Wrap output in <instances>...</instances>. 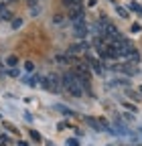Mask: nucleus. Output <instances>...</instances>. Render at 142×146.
Instances as JSON below:
<instances>
[{"instance_id":"obj_12","label":"nucleus","mask_w":142,"mask_h":146,"mask_svg":"<svg viewBox=\"0 0 142 146\" xmlns=\"http://www.w3.org/2000/svg\"><path fill=\"white\" fill-rule=\"evenodd\" d=\"M29 2H37V0H29Z\"/></svg>"},{"instance_id":"obj_10","label":"nucleus","mask_w":142,"mask_h":146,"mask_svg":"<svg viewBox=\"0 0 142 146\" xmlns=\"http://www.w3.org/2000/svg\"><path fill=\"white\" fill-rule=\"evenodd\" d=\"M132 8H134V10H136V12H138V14H142V8H140V6H138V4H132Z\"/></svg>"},{"instance_id":"obj_6","label":"nucleus","mask_w":142,"mask_h":146,"mask_svg":"<svg viewBox=\"0 0 142 146\" xmlns=\"http://www.w3.org/2000/svg\"><path fill=\"white\" fill-rule=\"evenodd\" d=\"M6 63H8V65H16V63H19V59H16L14 55H10V57H6Z\"/></svg>"},{"instance_id":"obj_4","label":"nucleus","mask_w":142,"mask_h":146,"mask_svg":"<svg viewBox=\"0 0 142 146\" xmlns=\"http://www.w3.org/2000/svg\"><path fill=\"white\" fill-rule=\"evenodd\" d=\"M73 31H75V35H79V36H85V23H75L73 25Z\"/></svg>"},{"instance_id":"obj_1","label":"nucleus","mask_w":142,"mask_h":146,"mask_svg":"<svg viewBox=\"0 0 142 146\" xmlns=\"http://www.w3.org/2000/svg\"><path fill=\"white\" fill-rule=\"evenodd\" d=\"M61 85H63V89H67L69 94L75 96V98H79L83 94V87L79 83L77 73H63V75H61Z\"/></svg>"},{"instance_id":"obj_8","label":"nucleus","mask_w":142,"mask_h":146,"mask_svg":"<svg viewBox=\"0 0 142 146\" xmlns=\"http://www.w3.org/2000/svg\"><path fill=\"white\" fill-rule=\"evenodd\" d=\"M53 21H55V23H57V25H59V27H61V23H65V18H63V16H59V14H57V16H55V18H53Z\"/></svg>"},{"instance_id":"obj_5","label":"nucleus","mask_w":142,"mask_h":146,"mask_svg":"<svg viewBox=\"0 0 142 146\" xmlns=\"http://www.w3.org/2000/svg\"><path fill=\"white\" fill-rule=\"evenodd\" d=\"M10 18V10L6 6H0V21H8Z\"/></svg>"},{"instance_id":"obj_3","label":"nucleus","mask_w":142,"mask_h":146,"mask_svg":"<svg viewBox=\"0 0 142 146\" xmlns=\"http://www.w3.org/2000/svg\"><path fill=\"white\" fill-rule=\"evenodd\" d=\"M69 18H71V23H83V10H81V6H73L71 8V12H69Z\"/></svg>"},{"instance_id":"obj_2","label":"nucleus","mask_w":142,"mask_h":146,"mask_svg":"<svg viewBox=\"0 0 142 146\" xmlns=\"http://www.w3.org/2000/svg\"><path fill=\"white\" fill-rule=\"evenodd\" d=\"M41 83H43V87L47 89V91H51V94H59L61 91V77L59 75H55V73H47V75L41 79Z\"/></svg>"},{"instance_id":"obj_7","label":"nucleus","mask_w":142,"mask_h":146,"mask_svg":"<svg viewBox=\"0 0 142 146\" xmlns=\"http://www.w3.org/2000/svg\"><path fill=\"white\" fill-rule=\"evenodd\" d=\"M25 83H29V85H37V79H35V77H25Z\"/></svg>"},{"instance_id":"obj_9","label":"nucleus","mask_w":142,"mask_h":146,"mask_svg":"<svg viewBox=\"0 0 142 146\" xmlns=\"http://www.w3.org/2000/svg\"><path fill=\"white\" fill-rule=\"evenodd\" d=\"M21 25H23V21H21V18H16V21H12V27H14V29H19Z\"/></svg>"},{"instance_id":"obj_13","label":"nucleus","mask_w":142,"mask_h":146,"mask_svg":"<svg viewBox=\"0 0 142 146\" xmlns=\"http://www.w3.org/2000/svg\"><path fill=\"white\" fill-rule=\"evenodd\" d=\"M140 91H142V87H140Z\"/></svg>"},{"instance_id":"obj_11","label":"nucleus","mask_w":142,"mask_h":146,"mask_svg":"<svg viewBox=\"0 0 142 146\" xmlns=\"http://www.w3.org/2000/svg\"><path fill=\"white\" fill-rule=\"evenodd\" d=\"M69 146H77V142L75 140H69Z\"/></svg>"}]
</instances>
